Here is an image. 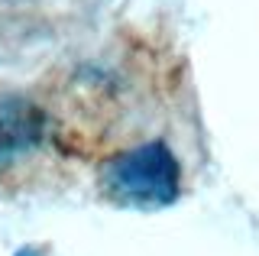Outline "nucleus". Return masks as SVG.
Returning <instances> with one entry per match:
<instances>
[{"label":"nucleus","mask_w":259,"mask_h":256,"mask_svg":"<svg viewBox=\"0 0 259 256\" xmlns=\"http://www.w3.org/2000/svg\"><path fill=\"white\" fill-rule=\"evenodd\" d=\"M101 191L126 207H168L182 191V165L162 140L143 143L101 165Z\"/></svg>","instance_id":"1"},{"label":"nucleus","mask_w":259,"mask_h":256,"mask_svg":"<svg viewBox=\"0 0 259 256\" xmlns=\"http://www.w3.org/2000/svg\"><path fill=\"white\" fill-rule=\"evenodd\" d=\"M46 137V114L23 94H0V159L23 156Z\"/></svg>","instance_id":"2"},{"label":"nucleus","mask_w":259,"mask_h":256,"mask_svg":"<svg viewBox=\"0 0 259 256\" xmlns=\"http://www.w3.org/2000/svg\"><path fill=\"white\" fill-rule=\"evenodd\" d=\"M16 256H36V253H32V250H20V253H16Z\"/></svg>","instance_id":"3"}]
</instances>
